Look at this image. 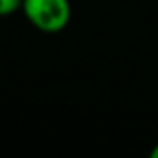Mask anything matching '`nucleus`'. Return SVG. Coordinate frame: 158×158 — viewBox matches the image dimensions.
<instances>
[{"label": "nucleus", "mask_w": 158, "mask_h": 158, "mask_svg": "<svg viewBox=\"0 0 158 158\" xmlns=\"http://www.w3.org/2000/svg\"><path fill=\"white\" fill-rule=\"evenodd\" d=\"M21 10L28 23L45 34L61 32L71 21L69 0H23Z\"/></svg>", "instance_id": "f257e3e1"}, {"label": "nucleus", "mask_w": 158, "mask_h": 158, "mask_svg": "<svg viewBox=\"0 0 158 158\" xmlns=\"http://www.w3.org/2000/svg\"><path fill=\"white\" fill-rule=\"evenodd\" d=\"M23 6V0H0V17H8L19 11Z\"/></svg>", "instance_id": "f03ea898"}, {"label": "nucleus", "mask_w": 158, "mask_h": 158, "mask_svg": "<svg viewBox=\"0 0 158 158\" xmlns=\"http://www.w3.org/2000/svg\"><path fill=\"white\" fill-rule=\"evenodd\" d=\"M151 154H152V158H158V145L152 149V152H151Z\"/></svg>", "instance_id": "7ed1b4c3"}]
</instances>
